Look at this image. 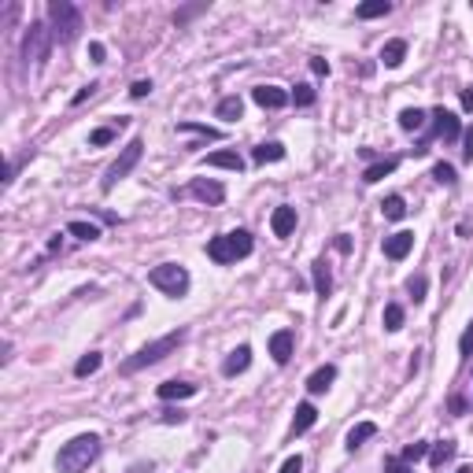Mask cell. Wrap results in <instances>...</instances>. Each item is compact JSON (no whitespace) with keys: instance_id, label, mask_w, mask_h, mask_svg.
I'll use <instances>...</instances> for the list:
<instances>
[{"instance_id":"1","label":"cell","mask_w":473,"mask_h":473,"mask_svg":"<svg viewBox=\"0 0 473 473\" xmlns=\"http://www.w3.org/2000/svg\"><path fill=\"white\" fill-rule=\"evenodd\" d=\"M96 455H100V436L82 433V436H74V440H67V444L59 447L56 470L59 473H82V470H89L96 462Z\"/></svg>"},{"instance_id":"2","label":"cell","mask_w":473,"mask_h":473,"mask_svg":"<svg viewBox=\"0 0 473 473\" xmlns=\"http://www.w3.org/2000/svg\"><path fill=\"white\" fill-rule=\"evenodd\" d=\"M189 340V329H174V333H167V337H159V340H152V344H145L137 355H130V359L122 362V373H137V370H148V367H156V362H163L170 351H178L181 344Z\"/></svg>"},{"instance_id":"3","label":"cell","mask_w":473,"mask_h":473,"mask_svg":"<svg viewBox=\"0 0 473 473\" xmlns=\"http://www.w3.org/2000/svg\"><path fill=\"white\" fill-rule=\"evenodd\" d=\"M255 241L248 230H233V233H222V236H211L207 241V259L219 263V266H230L236 259H244V255H252Z\"/></svg>"},{"instance_id":"4","label":"cell","mask_w":473,"mask_h":473,"mask_svg":"<svg viewBox=\"0 0 473 473\" xmlns=\"http://www.w3.org/2000/svg\"><path fill=\"white\" fill-rule=\"evenodd\" d=\"M148 285L152 288H159L163 296H170V299H181L189 293V270L181 263H159V266H152L148 270Z\"/></svg>"},{"instance_id":"5","label":"cell","mask_w":473,"mask_h":473,"mask_svg":"<svg viewBox=\"0 0 473 473\" xmlns=\"http://www.w3.org/2000/svg\"><path fill=\"white\" fill-rule=\"evenodd\" d=\"M48 19H52V37H56L59 45H67V41L78 37L82 12L71 4V0H52V4H48Z\"/></svg>"},{"instance_id":"6","label":"cell","mask_w":473,"mask_h":473,"mask_svg":"<svg viewBox=\"0 0 473 473\" xmlns=\"http://www.w3.org/2000/svg\"><path fill=\"white\" fill-rule=\"evenodd\" d=\"M141 156H145V141H141V137H133V141L122 148V156H118L115 163L107 167V174H104V181H100V189H104V192H111L122 178H130V170H133L137 163H141Z\"/></svg>"},{"instance_id":"7","label":"cell","mask_w":473,"mask_h":473,"mask_svg":"<svg viewBox=\"0 0 473 473\" xmlns=\"http://www.w3.org/2000/svg\"><path fill=\"white\" fill-rule=\"evenodd\" d=\"M48 26L45 23H30V30H26V37H23V56L26 59H48Z\"/></svg>"},{"instance_id":"8","label":"cell","mask_w":473,"mask_h":473,"mask_svg":"<svg viewBox=\"0 0 473 473\" xmlns=\"http://www.w3.org/2000/svg\"><path fill=\"white\" fill-rule=\"evenodd\" d=\"M433 137H440V141H458L462 137V122L455 111H447V107H436L433 111Z\"/></svg>"},{"instance_id":"9","label":"cell","mask_w":473,"mask_h":473,"mask_svg":"<svg viewBox=\"0 0 473 473\" xmlns=\"http://www.w3.org/2000/svg\"><path fill=\"white\" fill-rule=\"evenodd\" d=\"M381 248H384V259L400 263V259H407V255H411V248H414V233H411V230H400V233L384 236Z\"/></svg>"},{"instance_id":"10","label":"cell","mask_w":473,"mask_h":473,"mask_svg":"<svg viewBox=\"0 0 473 473\" xmlns=\"http://www.w3.org/2000/svg\"><path fill=\"white\" fill-rule=\"evenodd\" d=\"M189 192H192L196 200L211 203V207H219V203L225 200V185H222V181H214V178H196V181L189 185Z\"/></svg>"},{"instance_id":"11","label":"cell","mask_w":473,"mask_h":473,"mask_svg":"<svg viewBox=\"0 0 473 473\" xmlns=\"http://www.w3.org/2000/svg\"><path fill=\"white\" fill-rule=\"evenodd\" d=\"M252 100L259 104V107H266V111H277V107H285L293 96H288L281 85H255V89H252Z\"/></svg>"},{"instance_id":"12","label":"cell","mask_w":473,"mask_h":473,"mask_svg":"<svg viewBox=\"0 0 473 473\" xmlns=\"http://www.w3.org/2000/svg\"><path fill=\"white\" fill-rule=\"evenodd\" d=\"M293 348H296V333H293V329H277V333H270V355H274L277 367H285V362L293 359Z\"/></svg>"},{"instance_id":"13","label":"cell","mask_w":473,"mask_h":473,"mask_svg":"<svg viewBox=\"0 0 473 473\" xmlns=\"http://www.w3.org/2000/svg\"><path fill=\"white\" fill-rule=\"evenodd\" d=\"M270 230H274V236H293L296 233V207H288V203H281V207H274V214H270Z\"/></svg>"},{"instance_id":"14","label":"cell","mask_w":473,"mask_h":473,"mask_svg":"<svg viewBox=\"0 0 473 473\" xmlns=\"http://www.w3.org/2000/svg\"><path fill=\"white\" fill-rule=\"evenodd\" d=\"M156 396L163 403H174V400H192V396H196V384L192 381H163L156 389Z\"/></svg>"},{"instance_id":"15","label":"cell","mask_w":473,"mask_h":473,"mask_svg":"<svg viewBox=\"0 0 473 473\" xmlns=\"http://www.w3.org/2000/svg\"><path fill=\"white\" fill-rule=\"evenodd\" d=\"M248 367H252V348H248V344H241V348H233L230 355H225L222 373H225V378H236V373H244Z\"/></svg>"},{"instance_id":"16","label":"cell","mask_w":473,"mask_h":473,"mask_svg":"<svg viewBox=\"0 0 473 473\" xmlns=\"http://www.w3.org/2000/svg\"><path fill=\"white\" fill-rule=\"evenodd\" d=\"M333 381H337V367H329V362H326V367H318V370L307 378V392H310V396H322V392H329Z\"/></svg>"},{"instance_id":"17","label":"cell","mask_w":473,"mask_h":473,"mask_svg":"<svg viewBox=\"0 0 473 473\" xmlns=\"http://www.w3.org/2000/svg\"><path fill=\"white\" fill-rule=\"evenodd\" d=\"M203 163L207 167H222V170H236L241 174L244 170V159L233 152V148H222V152H211V156H203Z\"/></svg>"},{"instance_id":"18","label":"cell","mask_w":473,"mask_h":473,"mask_svg":"<svg viewBox=\"0 0 473 473\" xmlns=\"http://www.w3.org/2000/svg\"><path fill=\"white\" fill-rule=\"evenodd\" d=\"M373 436H378V422H359V425L348 429V440H344V447L355 451V447H362V444H367V440H373Z\"/></svg>"},{"instance_id":"19","label":"cell","mask_w":473,"mask_h":473,"mask_svg":"<svg viewBox=\"0 0 473 473\" xmlns=\"http://www.w3.org/2000/svg\"><path fill=\"white\" fill-rule=\"evenodd\" d=\"M407 59V41L403 37H392V41H384V48H381V63L384 67H400V63Z\"/></svg>"},{"instance_id":"20","label":"cell","mask_w":473,"mask_h":473,"mask_svg":"<svg viewBox=\"0 0 473 473\" xmlns=\"http://www.w3.org/2000/svg\"><path fill=\"white\" fill-rule=\"evenodd\" d=\"M252 159H255L259 167L281 163V159H285V145H281V141H266V145H259V148H252Z\"/></svg>"},{"instance_id":"21","label":"cell","mask_w":473,"mask_h":473,"mask_svg":"<svg viewBox=\"0 0 473 473\" xmlns=\"http://www.w3.org/2000/svg\"><path fill=\"white\" fill-rule=\"evenodd\" d=\"M310 274H315V293H318V296H329V293H333L329 263H326V259H315V263H310Z\"/></svg>"},{"instance_id":"22","label":"cell","mask_w":473,"mask_h":473,"mask_svg":"<svg viewBox=\"0 0 473 473\" xmlns=\"http://www.w3.org/2000/svg\"><path fill=\"white\" fill-rule=\"evenodd\" d=\"M318 422V411H315V403H299L296 407V418H293V436H299V433H307L310 425Z\"/></svg>"},{"instance_id":"23","label":"cell","mask_w":473,"mask_h":473,"mask_svg":"<svg viewBox=\"0 0 473 473\" xmlns=\"http://www.w3.org/2000/svg\"><path fill=\"white\" fill-rule=\"evenodd\" d=\"M214 115L225 118V122H236V118L244 115V100H241V96H222L219 107H214Z\"/></svg>"},{"instance_id":"24","label":"cell","mask_w":473,"mask_h":473,"mask_svg":"<svg viewBox=\"0 0 473 473\" xmlns=\"http://www.w3.org/2000/svg\"><path fill=\"white\" fill-rule=\"evenodd\" d=\"M396 167H400L396 159H381V163H370L367 170H362V181H367V185H378V181H381V178H389Z\"/></svg>"},{"instance_id":"25","label":"cell","mask_w":473,"mask_h":473,"mask_svg":"<svg viewBox=\"0 0 473 473\" xmlns=\"http://www.w3.org/2000/svg\"><path fill=\"white\" fill-rule=\"evenodd\" d=\"M422 126H425V111H422V107H403V111H400V130L418 133Z\"/></svg>"},{"instance_id":"26","label":"cell","mask_w":473,"mask_h":473,"mask_svg":"<svg viewBox=\"0 0 473 473\" xmlns=\"http://www.w3.org/2000/svg\"><path fill=\"white\" fill-rule=\"evenodd\" d=\"M389 12H392L389 0H362V4L355 8V15H359V19H381V15H389Z\"/></svg>"},{"instance_id":"27","label":"cell","mask_w":473,"mask_h":473,"mask_svg":"<svg viewBox=\"0 0 473 473\" xmlns=\"http://www.w3.org/2000/svg\"><path fill=\"white\" fill-rule=\"evenodd\" d=\"M67 233H71V236H78V241H85V244H93L96 236H100V225H93V222H82V219H74V222L67 225Z\"/></svg>"},{"instance_id":"28","label":"cell","mask_w":473,"mask_h":473,"mask_svg":"<svg viewBox=\"0 0 473 473\" xmlns=\"http://www.w3.org/2000/svg\"><path fill=\"white\" fill-rule=\"evenodd\" d=\"M100 362H104V355L100 351H89V355H82L78 362H74V378H89V373L100 370Z\"/></svg>"},{"instance_id":"29","label":"cell","mask_w":473,"mask_h":473,"mask_svg":"<svg viewBox=\"0 0 473 473\" xmlns=\"http://www.w3.org/2000/svg\"><path fill=\"white\" fill-rule=\"evenodd\" d=\"M178 133H200V137H207V141H219V137H222V130L203 126V122H178Z\"/></svg>"},{"instance_id":"30","label":"cell","mask_w":473,"mask_h":473,"mask_svg":"<svg viewBox=\"0 0 473 473\" xmlns=\"http://www.w3.org/2000/svg\"><path fill=\"white\" fill-rule=\"evenodd\" d=\"M381 211H384V219H389V222H400L407 214V203H403V196H384Z\"/></svg>"},{"instance_id":"31","label":"cell","mask_w":473,"mask_h":473,"mask_svg":"<svg viewBox=\"0 0 473 473\" xmlns=\"http://www.w3.org/2000/svg\"><path fill=\"white\" fill-rule=\"evenodd\" d=\"M384 329H389V333H400V329H403V307H400V304H389V307H384Z\"/></svg>"},{"instance_id":"32","label":"cell","mask_w":473,"mask_h":473,"mask_svg":"<svg viewBox=\"0 0 473 473\" xmlns=\"http://www.w3.org/2000/svg\"><path fill=\"white\" fill-rule=\"evenodd\" d=\"M429 451H433V447H429L425 440H414V444H407V447H403V455H400V458H403V462H418V458H425Z\"/></svg>"},{"instance_id":"33","label":"cell","mask_w":473,"mask_h":473,"mask_svg":"<svg viewBox=\"0 0 473 473\" xmlns=\"http://www.w3.org/2000/svg\"><path fill=\"white\" fill-rule=\"evenodd\" d=\"M429 458H433V466H444L447 458H455V444H451V440H444V444H436L433 451H429Z\"/></svg>"},{"instance_id":"34","label":"cell","mask_w":473,"mask_h":473,"mask_svg":"<svg viewBox=\"0 0 473 473\" xmlns=\"http://www.w3.org/2000/svg\"><path fill=\"white\" fill-rule=\"evenodd\" d=\"M425 288H429V281H425V274H414L411 281H407V293L414 296V304H422V299H425Z\"/></svg>"},{"instance_id":"35","label":"cell","mask_w":473,"mask_h":473,"mask_svg":"<svg viewBox=\"0 0 473 473\" xmlns=\"http://www.w3.org/2000/svg\"><path fill=\"white\" fill-rule=\"evenodd\" d=\"M433 178L440 181V185H447V189L458 181V178H455V167H451V163H436V167H433Z\"/></svg>"},{"instance_id":"36","label":"cell","mask_w":473,"mask_h":473,"mask_svg":"<svg viewBox=\"0 0 473 473\" xmlns=\"http://www.w3.org/2000/svg\"><path fill=\"white\" fill-rule=\"evenodd\" d=\"M288 96H293L296 107H310V104H315V89H310V85H296Z\"/></svg>"},{"instance_id":"37","label":"cell","mask_w":473,"mask_h":473,"mask_svg":"<svg viewBox=\"0 0 473 473\" xmlns=\"http://www.w3.org/2000/svg\"><path fill=\"white\" fill-rule=\"evenodd\" d=\"M111 141H115V126H100V130L89 133V145L93 148H104V145H111Z\"/></svg>"},{"instance_id":"38","label":"cell","mask_w":473,"mask_h":473,"mask_svg":"<svg viewBox=\"0 0 473 473\" xmlns=\"http://www.w3.org/2000/svg\"><path fill=\"white\" fill-rule=\"evenodd\" d=\"M458 355H462V359H470V355H473V322L466 326V333L458 337Z\"/></svg>"},{"instance_id":"39","label":"cell","mask_w":473,"mask_h":473,"mask_svg":"<svg viewBox=\"0 0 473 473\" xmlns=\"http://www.w3.org/2000/svg\"><path fill=\"white\" fill-rule=\"evenodd\" d=\"M462 159H466V163H473V126H466V130H462Z\"/></svg>"},{"instance_id":"40","label":"cell","mask_w":473,"mask_h":473,"mask_svg":"<svg viewBox=\"0 0 473 473\" xmlns=\"http://www.w3.org/2000/svg\"><path fill=\"white\" fill-rule=\"evenodd\" d=\"M96 89H100V85H96V82H89V85H82V89L74 93V100H71V104H74V107H82V104H85V100H89V96L96 93Z\"/></svg>"},{"instance_id":"41","label":"cell","mask_w":473,"mask_h":473,"mask_svg":"<svg viewBox=\"0 0 473 473\" xmlns=\"http://www.w3.org/2000/svg\"><path fill=\"white\" fill-rule=\"evenodd\" d=\"M277 473H304V458H299V455H288V458L281 462V470H277Z\"/></svg>"},{"instance_id":"42","label":"cell","mask_w":473,"mask_h":473,"mask_svg":"<svg viewBox=\"0 0 473 473\" xmlns=\"http://www.w3.org/2000/svg\"><path fill=\"white\" fill-rule=\"evenodd\" d=\"M148 93H152V82H145V78H141V82H133V85H130V96H133V100H145V96H148Z\"/></svg>"},{"instance_id":"43","label":"cell","mask_w":473,"mask_h":473,"mask_svg":"<svg viewBox=\"0 0 473 473\" xmlns=\"http://www.w3.org/2000/svg\"><path fill=\"white\" fill-rule=\"evenodd\" d=\"M89 56H93V63H104V56H107V48L100 45V41H93V45H89Z\"/></svg>"},{"instance_id":"44","label":"cell","mask_w":473,"mask_h":473,"mask_svg":"<svg viewBox=\"0 0 473 473\" xmlns=\"http://www.w3.org/2000/svg\"><path fill=\"white\" fill-rule=\"evenodd\" d=\"M163 422H167V425H174V422H178V425H181V422H185V414H181V411H174V407H170V411H163Z\"/></svg>"},{"instance_id":"45","label":"cell","mask_w":473,"mask_h":473,"mask_svg":"<svg viewBox=\"0 0 473 473\" xmlns=\"http://www.w3.org/2000/svg\"><path fill=\"white\" fill-rule=\"evenodd\" d=\"M310 71H315V74H329V63L315 56V59H310Z\"/></svg>"},{"instance_id":"46","label":"cell","mask_w":473,"mask_h":473,"mask_svg":"<svg viewBox=\"0 0 473 473\" xmlns=\"http://www.w3.org/2000/svg\"><path fill=\"white\" fill-rule=\"evenodd\" d=\"M462 107L473 115V89H462Z\"/></svg>"},{"instance_id":"47","label":"cell","mask_w":473,"mask_h":473,"mask_svg":"<svg viewBox=\"0 0 473 473\" xmlns=\"http://www.w3.org/2000/svg\"><path fill=\"white\" fill-rule=\"evenodd\" d=\"M333 244H337V252H351V241H348V236H344V233H340Z\"/></svg>"},{"instance_id":"48","label":"cell","mask_w":473,"mask_h":473,"mask_svg":"<svg viewBox=\"0 0 473 473\" xmlns=\"http://www.w3.org/2000/svg\"><path fill=\"white\" fill-rule=\"evenodd\" d=\"M455 473H473V470H470V466H462V470H455Z\"/></svg>"},{"instance_id":"49","label":"cell","mask_w":473,"mask_h":473,"mask_svg":"<svg viewBox=\"0 0 473 473\" xmlns=\"http://www.w3.org/2000/svg\"><path fill=\"white\" fill-rule=\"evenodd\" d=\"M400 473H414V470H407V466H403V470H400Z\"/></svg>"}]
</instances>
